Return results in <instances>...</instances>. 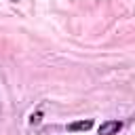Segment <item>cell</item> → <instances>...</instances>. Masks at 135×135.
<instances>
[{
    "mask_svg": "<svg viewBox=\"0 0 135 135\" xmlns=\"http://www.w3.org/2000/svg\"><path fill=\"white\" fill-rule=\"evenodd\" d=\"M120 129H122L120 120H108V122H103L99 127V135H116Z\"/></svg>",
    "mask_w": 135,
    "mask_h": 135,
    "instance_id": "obj_1",
    "label": "cell"
},
{
    "mask_svg": "<svg viewBox=\"0 0 135 135\" xmlns=\"http://www.w3.org/2000/svg\"><path fill=\"white\" fill-rule=\"evenodd\" d=\"M91 127H93V120H78V122H72L68 129L70 131H86Z\"/></svg>",
    "mask_w": 135,
    "mask_h": 135,
    "instance_id": "obj_2",
    "label": "cell"
},
{
    "mask_svg": "<svg viewBox=\"0 0 135 135\" xmlns=\"http://www.w3.org/2000/svg\"><path fill=\"white\" fill-rule=\"evenodd\" d=\"M30 122H32V124H38V122H40V112H38V114H32Z\"/></svg>",
    "mask_w": 135,
    "mask_h": 135,
    "instance_id": "obj_3",
    "label": "cell"
}]
</instances>
